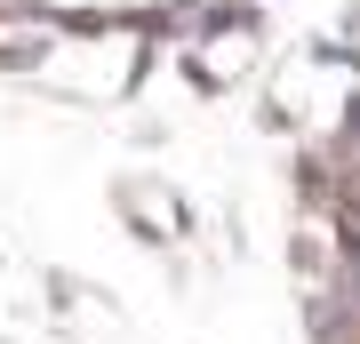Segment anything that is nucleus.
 Instances as JSON below:
<instances>
[{"label": "nucleus", "instance_id": "obj_1", "mask_svg": "<svg viewBox=\"0 0 360 344\" xmlns=\"http://www.w3.org/2000/svg\"><path fill=\"white\" fill-rule=\"evenodd\" d=\"M288 272H296V288H321L328 281V224H312V217L288 224Z\"/></svg>", "mask_w": 360, "mask_h": 344}]
</instances>
